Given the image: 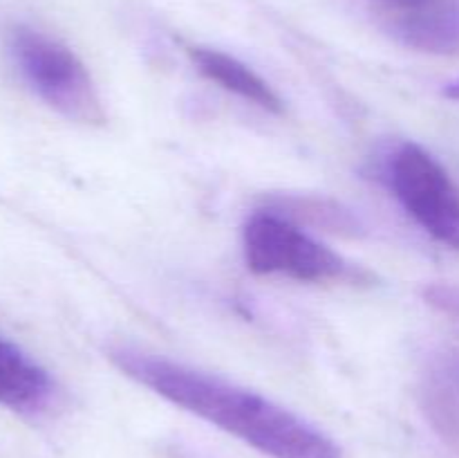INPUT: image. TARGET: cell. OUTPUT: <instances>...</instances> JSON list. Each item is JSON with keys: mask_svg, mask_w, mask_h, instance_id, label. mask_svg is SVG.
Returning a JSON list of instances; mask_svg holds the SVG:
<instances>
[{"mask_svg": "<svg viewBox=\"0 0 459 458\" xmlns=\"http://www.w3.org/2000/svg\"><path fill=\"white\" fill-rule=\"evenodd\" d=\"M112 362L134 382L236 436L264 456L341 458L334 440L264 395L134 350H117L112 353Z\"/></svg>", "mask_w": 459, "mask_h": 458, "instance_id": "obj_1", "label": "cell"}, {"mask_svg": "<svg viewBox=\"0 0 459 458\" xmlns=\"http://www.w3.org/2000/svg\"><path fill=\"white\" fill-rule=\"evenodd\" d=\"M9 49L30 88L79 121H101L103 108L90 72L67 45L31 27H13Z\"/></svg>", "mask_w": 459, "mask_h": 458, "instance_id": "obj_2", "label": "cell"}, {"mask_svg": "<svg viewBox=\"0 0 459 458\" xmlns=\"http://www.w3.org/2000/svg\"><path fill=\"white\" fill-rule=\"evenodd\" d=\"M242 247L247 268L255 274L321 283L348 272V265L334 250L272 211H258L247 220Z\"/></svg>", "mask_w": 459, "mask_h": 458, "instance_id": "obj_3", "label": "cell"}, {"mask_svg": "<svg viewBox=\"0 0 459 458\" xmlns=\"http://www.w3.org/2000/svg\"><path fill=\"white\" fill-rule=\"evenodd\" d=\"M390 187L412 220L435 241L459 250V189L437 157L403 144L390 160Z\"/></svg>", "mask_w": 459, "mask_h": 458, "instance_id": "obj_4", "label": "cell"}, {"mask_svg": "<svg viewBox=\"0 0 459 458\" xmlns=\"http://www.w3.org/2000/svg\"><path fill=\"white\" fill-rule=\"evenodd\" d=\"M375 18L403 43L429 52L459 45V0H370Z\"/></svg>", "mask_w": 459, "mask_h": 458, "instance_id": "obj_5", "label": "cell"}, {"mask_svg": "<svg viewBox=\"0 0 459 458\" xmlns=\"http://www.w3.org/2000/svg\"><path fill=\"white\" fill-rule=\"evenodd\" d=\"M191 58L197 70L209 81L218 84L220 88L229 90V92L238 94V97L247 99V101L255 103V106L264 108L269 112L282 110L281 97L273 92L272 85L258 72L245 66L240 58L211 48H193Z\"/></svg>", "mask_w": 459, "mask_h": 458, "instance_id": "obj_6", "label": "cell"}, {"mask_svg": "<svg viewBox=\"0 0 459 458\" xmlns=\"http://www.w3.org/2000/svg\"><path fill=\"white\" fill-rule=\"evenodd\" d=\"M52 393V380L27 353L0 339V404L9 409H36Z\"/></svg>", "mask_w": 459, "mask_h": 458, "instance_id": "obj_7", "label": "cell"}, {"mask_svg": "<svg viewBox=\"0 0 459 458\" xmlns=\"http://www.w3.org/2000/svg\"><path fill=\"white\" fill-rule=\"evenodd\" d=\"M444 94H446L448 99H457L459 101V79L453 81V84H448L446 88H444Z\"/></svg>", "mask_w": 459, "mask_h": 458, "instance_id": "obj_8", "label": "cell"}]
</instances>
